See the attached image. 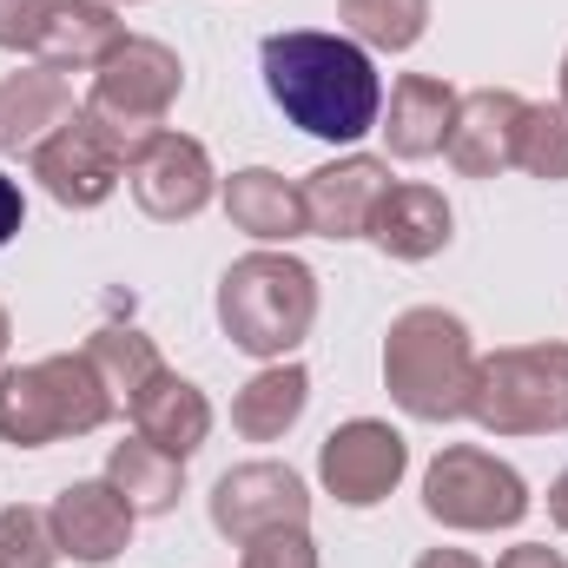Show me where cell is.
Instances as JSON below:
<instances>
[{"label": "cell", "instance_id": "obj_1", "mask_svg": "<svg viewBox=\"0 0 568 568\" xmlns=\"http://www.w3.org/2000/svg\"><path fill=\"white\" fill-rule=\"evenodd\" d=\"M258 73H265L272 106L297 133H311L324 145H357L364 133H377L384 73H377V60L351 33H324V27L265 33Z\"/></svg>", "mask_w": 568, "mask_h": 568}, {"label": "cell", "instance_id": "obj_2", "mask_svg": "<svg viewBox=\"0 0 568 568\" xmlns=\"http://www.w3.org/2000/svg\"><path fill=\"white\" fill-rule=\"evenodd\" d=\"M476 337L456 311L410 304L384 331V390L410 424H463L476 390Z\"/></svg>", "mask_w": 568, "mask_h": 568}, {"label": "cell", "instance_id": "obj_3", "mask_svg": "<svg viewBox=\"0 0 568 568\" xmlns=\"http://www.w3.org/2000/svg\"><path fill=\"white\" fill-rule=\"evenodd\" d=\"M212 311H219V331L232 337V351H245L258 364L297 357V344L317 324V272L291 245H258L225 265Z\"/></svg>", "mask_w": 568, "mask_h": 568}, {"label": "cell", "instance_id": "obj_4", "mask_svg": "<svg viewBox=\"0 0 568 568\" xmlns=\"http://www.w3.org/2000/svg\"><path fill=\"white\" fill-rule=\"evenodd\" d=\"M113 417H120V404L100 384V371L87 364V351H53V357L0 371V443H13V449L93 436Z\"/></svg>", "mask_w": 568, "mask_h": 568}, {"label": "cell", "instance_id": "obj_5", "mask_svg": "<svg viewBox=\"0 0 568 568\" xmlns=\"http://www.w3.org/2000/svg\"><path fill=\"white\" fill-rule=\"evenodd\" d=\"M185 93V60L165 47V40H145V33H126L120 53L93 73L80 113L93 120V133L120 152V165H133L145 145L165 133L172 106Z\"/></svg>", "mask_w": 568, "mask_h": 568}, {"label": "cell", "instance_id": "obj_6", "mask_svg": "<svg viewBox=\"0 0 568 568\" xmlns=\"http://www.w3.org/2000/svg\"><path fill=\"white\" fill-rule=\"evenodd\" d=\"M469 424L483 436H562L568 429V344H509L476 364Z\"/></svg>", "mask_w": 568, "mask_h": 568}, {"label": "cell", "instance_id": "obj_7", "mask_svg": "<svg viewBox=\"0 0 568 568\" xmlns=\"http://www.w3.org/2000/svg\"><path fill=\"white\" fill-rule=\"evenodd\" d=\"M536 509L529 483L516 463H503L496 449L483 443H449L436 449L424 469V516L449 536H496V529H516L523 516Z\"/></svg>", "mask_w": 568, "mask_h": 568}, {"label": "cell", "instance_id": "obj_8", "mask_svg": "<svg viewBox=\"0 0 568 568\" xmlns=\"http://www.w3.org/2000/svg\"><path fill=\"white\" fill-rule=\"evenodd\" d=\"M205 509H212V529H219L232 549H245V542H258V536H272V529H311V483H304L291 463H272V456L232 463V469L212 483Z\"/></svg>", "mask_w": 568, "mask_h": 568}, {"label": "cell", "instance_id": "obj_9", "mask_svg": "<svg viewBox=\"0 0 568 568\" xmlns=\"http://www.w3.org/2000/svg\"><path fill=\"white\" fill-rule=\"evenodd\" d=\"M404 469H410V443H404V429H390L384 417H351V424H337L317 443V483L344 509L390 503Z\"/></svg>", "mask_w": 568, "mask_h": 568}, {"label": "cell", "instance_id": "obj_10", "mask_svg": "<svg viewBox=\"0 0 568 568\" xmlns=\"http://www.w3.org/2000/svg\"><path fill=\"white\" fill-rule=\"evenodd\" d=\"M126 185H133V205H140L145 219L185 225V219H199V212L219 199V165H212L205 140L165 126V133L126 165Z\"/></svg>", "mask_w": 568, "mask_h": 568}, {"label": "cell", "instance_id": "obj_11", "mask_svg": "<svg viewBox=\"0 0 568 568\" xmlns=\"http://www.w3.org/2000/svg\"><path fill=\"white\" fill-rule=\"evenodd\" d=\"M390 159L377 152H337L324 159L317 172H304V219H311V239H331V245H351V239H371V219L390 192Z\"/></svg>", "mask_w": 568, "mask_h": 568}, {"label": "cell", "instance_id": "obj_12", "mask_svg": "<svg viewBox=\"0 0 568 568\" xmlns=\"http://www.w3.org/2000/svg\"><path fill=\"white\" fill-rule=\"evenodd\" d=\"M27 172H33L40 192H47L53 205H67V212H100V205L120 192V179H126L120 152L93 133L87 113H73L60 133H47V140L33 145V152H27Z\"/></svg>", "mask_w": 568, "mask_h": 568}, {"label": "cell", "instance_id": "obj_13", "mask_svg": "<svg viewBox=\"0 0 568 568\" xmlns=\"http://www.w3.org/2000/svg\"><path fill=\"white\" fill-rule=\"evenodd\" d=\"M523 120H529V100H523L516 87H469V93L456 100L443 159H449L463 179H503V172L516 165Z\"/></svg>", "mask_w": 568, "mask_h": 568}, {"label": "cell", "instance_id": "obj_14", "mask_svg": "<svg viewBox=\"0 0 568 568\" xmlns=\"http://www.w3.org/2000/svg\"><path fill=\"white\" fill-rule=\"evenodd\" d=\"M47 516H53V542H60V556H67V562H87V568L126 556V549H133V529H140L133 503H126L106 476H80V483H67V489L47 503Z\"/></svg>", "mask_w": 568, "mask_h": 568}, {"label": "cell", "instance_id": "obj_15", "mask_svg": "<svg viewBox=\"0 0 568 568\" xmlns=\"http://www.w3.org/2000/svg\"><path fill=\"white\" fill-rule=\"evenodd\" d=\"M120 40H126L120 7H106V0H47L27 60H40L53 73H100L120 53Z\"/></svg>", "mask_w": 568, "mask_h": 568}, {"label": "cell", "instance_id": "obj_16", "mask_svg": "<svg viewBox=\"0 0 568 568\" xmlns=\"http://www.w3.org/2000/svg\"><path fill=\"white\" fill-rule=\"evenodd\" d=\"M219 205H225L232 232H245L252 245H297V239H311L297 179H284L272 165H239L232 179H219Z\"/></svg>", "mask_w": 568, "mask_h": 568}, {"label": "cell", "instance_id": "obj_17", "mask_svg": "<svg viewBox=\"0 0 568 568\" xmlns=\"http://www.w3.org/2000/svg\"><path fill=\"white\" fill-rule=\"evenodd\" d=\"M449 239H456V205L424 179H397L371 219V245L397 265H424L436 252H449Z\"/></svg>", "mask_w": 568, "mask_h": 568}, {"label": "cell", "instance_id": "obj_18", "mask_svg": "<svg viewBox=\"0 0 568 568\" xmlns=\"http://www.w3.org/2000/svg\"><path fill=\"white\" fill-rule=\"evenodd\" d=\"M456 87L436 80V73H404L390 93H384V113H377V133H384V152L404 159V165H424L443 152L449 140V120H456Z\"/></svg>", "mask_w": 568, "mask_h": 568}, {"label": "cell", "instance_id": "obj_19", "mask_svg": "<svg viewBox=\"0 0 568 568\" xmlns=\"http://www.w3.org/2000/svg\"><path fill=\"white\" fill-rule=\"evenodd\" d=\"M73 113H80V106H73L67 73H53V67H40V60L13 67V73L0 80V152H7V159H27L47 133H60Z\"/></svg>", "mask_w": 568, "mask_h": 568}, {"label": "cell", "instance_id": "obj_20", "mask_svg": "<svg viewBox=\"0 0 568 568\" xmlns=\"http://www.w3.org/2000/svg\"><path fill=\"white\" fill-rule=\"evenodd\" d=\"M126 417H133V436L172 449V456H185V463L205 449V436H212V424H219V417H212V397H205L192 377H179V371H159Z\"/></svg>", "mask_w": 568, "mask_h": 568}, {"label": "cell", "instance_id": "obj_21", "mask_svg": "<svg viewBox=\"0 0 568 568\" xmlns=\"http://www.w3.org/2000/svg\"><path fill=\"white\" fill-rule=\"evenodd\" d=\"M311 410V371L297 357H278V364H258L239 397H232V429L245 443H284L297 417Z\"/></svg>", "mask_w": 568, "mask_h": 568}, {"label": "cell", "instance_id": "obj_22", "mask_svg": "<svg viewBox=\"0 0 568 568\" xmlns=\"http://www.w3.org/2000/svg\"><path fill=\"white\" fill-rule=\"evenodd\" d=\"M106 483L133 503V516H172L185 496V456H172L145 436H126L106 449Z\"/></svg>", "mask_w": 568, "mask_h": 568}, {"label": "cell", "instance_id": "obj_23", "mask_svg": "<svg viewBox=\"0 0 568 568\" xmlns=\"http://www.w3.org/2000/svg\"><path fill=\"white\" fill-rule=\"evenodd\" d=\"M80 351H87V364L100 371V384L113 390V404H120V410H133V404H140V390L165 371L159 344L145 337L140 324H100Z\"/></svg>", "mask_w": 568, "mask_h": 568}, {"label": "cell", "instance_id": "obj_24", "mask_svg": "<svg viewBox=\"0 0 568 568\" xmlns=\"http://www.w3.org/2000/svg\"><path fill=\"white\" fill-rule=\"evenodd\" d=\"M337 20L364 53H410L429 33V0H337Z\"/></svg>", "mask_w": 568, "mask_h": 568}, {"label": "cell", "instance_id": "obj_25", "mask_svg": "<svg viewBox=\"0 0 568 568\" xmlns=\"http://www.w3.org/2000/svg\"><path fill=\"white\" fill-rule=\"evenodd\" d=\"M516 172H529L542 185H562L568 179V106L562 100H529L523 140H516Z\"/></svg>", "mask_w": 568, "mask_h": 568}, {"label": "cell", "instance_id": "obj_26", "mask_svg": "<svg viewBox=\"0 0 568 568\" xmlns=\"http://www.w3.org/2000/svg\"><path fill=\"white\" fill-rule=\"evenodd\" d=\"M60 542H53V516L40 503H7L0 509V568H53Z\"/></svg>", "mask_w": 568, "mask_h": 568}, {"label": "cell", "instance_id": "obj_27", "mask_svg": "<svg viewBox=\"0 0 568 568\" xmlns=\"http://www.w3.org/2000/svg\"><path fill=\"white\" fill-rule=\"evenodd\" d=\"M239 568H317V542L311 529H272L239 549Z\"/></svg>", "mask_w": 568, "mask_h": 568}, {"label": "cell", "instance_id": "obj_28", "mask_svg": "<svg viewBox=\"0 0 568 568\" xmlns=\"http://www.w3.org/2000/svg\"><path fill=\"white\" fill-rule=\"evenodd\" d=\"M40 7H47V0H0V47H7V53H33Z\"/></svg>", "mask_w": 568, "mask_h": 568}, {"label": "cell", "instance_id": "obj_29", "mask_svg": "<svg viewBox=\"0 0 568 568\" xmlns=\"http://www.w3.org/2000/svg\"><path fill=\"white\" fill-rule=\"evenodd\" d=\"M20 225H27V192H20V179L0 172V252L20 239Z\"/></svg>", "mask_w": 568, "mask_h": 568}, {"label": "cell", "instance_id": "obj_30", "mask_svg": "<svg viewBox=\"0 0 568 568\" xmlns=\"http://www.w3.org/2000/svg\"><path fill=\"white\" fill-rule=\"evenodd\" d=\"M496 568H568L562 549H549V542H516V549H503Z\"/></svg>", "mask_w": 568, "mask_h": 568}, {"label": "cell", "instance_id": "obj_31", "mask_svg": "<svg viewBox=\"0 0 568 568\" xmlns=\"http://www.w3.org/2000/svg\"><path fill=\"white\" fill-rule=\"evenodd\" d=\"M410 568H483V562H476L469 549H424Z\"/></svg>", "mask_w": 568, "mask_h": 568}, {"label": "cell", "instance_id": "obj_32", "mask_svg": "<svg viewBox=\"0 0 568 568\" xmlns=\"http://www.w3.org/2000/svg\"><path fill=\"white\" fill-rule=\"evenodd\" d=\"M549 523H556V529L568 536V469L556 476V483H549Z\"/></svg>", "mask_w": 568, "mask_h": 568}, {"label": "cell", "instance_id": "obj_33", "mask_svg": "<svg viewBox=\"0 0 568 568\" xmlns=\"http://www.w3.org/2000/svg\"><path fill=\"white\" fill-rule=\"evenodd\" d=\"M7 351H13V317H7V304H0V371H7Z\"/></svg>", "mask_w": 568, "mask_h": 568}, {"label": "cell", "instance_id": "obj_34", "mask_svg": "<svg viewBox=\"0 0 568 568\" xmlns=\"http://www.w3.org/2000/svg\"><path fill=\"white\" fill-rule=\"evenodd\" d=\"M556 100H562V106H568V53H562V93H556Z\"/></svg>", "mask_w": 568, "mask_h": 568}, {"label": "cell", "instance_id": "obj_35", "mask_svg": "<svg viewBox=\"0 0 568 568\" xmlns=\"http://www.w3.org/2000/svg\"><path fill=\"white\" fill-rule=\"evenodd\" d=\"M106 7H140V0H106Z\"/></svg>", "mask_w": 568, "mask_h": 568}]
</instances>
